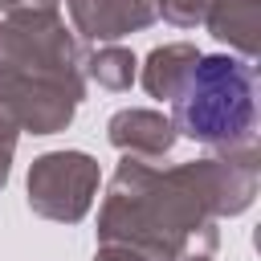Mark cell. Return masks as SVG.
<instances>
[{
  "label": "cell",
  "mask_w": 261,
  "mask_h": 261,
  "mask_svg": "<svg viewBox=\"0 0 261 261\" xmlns=\"http://www.w3.org/2000/svg\"><path fill=\"white\" fill-rule=\"evenodd\" d=\"M98 245H126L147 261H184L192 249L216 253L220 232L208 155L179 167L122 155L98 208Z\"/></svg>",
  "instance_id": "6da1fadb"
},
{
  "label": "cell",
  "mask_w": 261,
  "mask_h": 261,
  "mask_svg": "<svg viewBox=\"0 0 261 261\" xmlns=\"http://www.w3.org/2000/svg\"><path fill=\"white\" fill-rule=\"evenodd\" d=\"M86 49L57 8L0 16V106L29 135H57L86 98Z\"/></svg>",
  "instance_id": "7a4b0ae2"
},
{
  "label": "cell",
  "mask_w": 261,
  "mask_h": 261,
  "mask_svg": "<svg viewBox=\"0 0 261 261\" xmlns=\"http://www.w3.org/2000/svg\"><path fill=\"white\" fill-rule=\"evenodd\" d=\"M175 135L208 147L237 151L257 143V69L237 53H200L192 73L171 98Z\"/></svg>",
  "instance_id": "3957f363"
},
{
  "label": "cell",
  "mask_w": 261,
  "mask_h": 261,
  "mask_svg": "<svg viewBox=\"0 0 261 261\" xmlns=\"http://www.w3.org/2000/svg\"><path fill=\"white\" fill-rule=\"evenodd\" d=\"M29 208L53 224H77L102 188L98 159L86 151H45L29 167Z\"/></svg>",
  "instance_id": "277c9868"
},
{
  "label": "cell",
  "mask_w": 261,
  "mask_h": 261,
  "mask_svg": "<svg viewBox=\"0 0 261 261\" xmlns=\"http://www.w3.org/2000/svg\"><path fill=\"white\" fill-rule=\"evenodd\" d=\"M73 33L90 45H118L130 33H143L159 20L155 0H65Z\"/></svg>",
  "instance_id": "5b68a950"
},
{
  "label": "cell",
  "mask_w": 261,
  "mask_h": 261,
  "mask_svg": "<svg viewBox=\"0 0 261 261\" xmlns=\"http://www.w3.org/2000/svg\"><path fill=\"white\" fill-rule=\"evenodd\" d=\"M106 139L114 151L130 155V159H147V163H159L163 155H171L175 147V126L167 114L159 110H147V106H126L118 114H110L106 122Z\"/></svg>",
  "instance_id": "8992f818"
},
{
  "label": "cell",
  "mask_w": 261,
  "mask_h": 261,
  "mask_svg": "<svg viewBox=\"0 0 261 261\" xmlns=\"http://www.w3.org/2000/svg\"><path fill=\"white\" fill-rule=\"evenodd\" d=\"M204 29L237 57L253 61L261 53V0H208Z\"/></svg>",
  "instance_id": "52a82bcc"
},
{
  "label": "cell",
  "mask_w": 261,
  "mask_h": 261,
  "mask_svg": "<svg viewBox=\"0 0 261 261\" xmlns=\"http://www.w3.org/2000/svg\"><path fill=\"white\" fill-rule=\"evenodd\" d=\"M196 57H200V49H196L192 41L155 45V49L147 53L143 69H139V82H143V90H147L151 98H163V102H171V98H175V90L184 86V77L192 73Z\"/></svg>",
  "instance_id": "ba28073f"
},
{
  "label": "cell",
  "mask_w": 261,
  "mask_h": 261,
  "mask_svg": "<svg viewBox=\"0 0 261 261\" xmlns=\"http://www.w3.org/2000/svg\"><path fill=\"white\" fill-rule=\"evenodd\" d=\"M82 73H86V82H94L98 90L122 94V90L135 86V77H139V61H135V53L122 49V45H98L94 53H86Z\"/></svg>",
  "instance_id": "9c48e42d"
},
{
  "label": "cell",
  "mask_w": 261,
  "mask_h": 261,
  "mask_svg": "<svg viewBox=\"0 0 261 261\" xmlns=\"http://www.w3.org/2000/svg\"><path fill=\"white\" fill-rule=\"evenodd\" d=\"M159 4V16L175 29H196L204 24V12H208V0H155Z\"/></svg>",
  "instance_id": "30bf717a"
},
{
  "label": "cell",
  "mask_w": 261,
  "mask_h": 261,
  "mask_svg": "<svg viewBox=\"0 0 261 261\" xmlns=\"http://www.w3.org/2000/svg\"><path fill=\"white\" fill-rule=\"evenodd\" d=\"M16 139H20V126H16V118L0 106V192H4V184H8V175H12V155H16Z\"/></svg>",
  "instance_id": "8fae6325"
},
{
  "label": "cell",
  "mask_w": 261,
  "mask_h": 261,
  "mask_svg": "<svg viewBox=\"0 0 261 261\" xmlns=\"http://www.w3.org/2000/svg\"><path fill=\"white\" fill-rule=\"evenodd\" d=\"M94 261H147V257L135 253V249H126V245H98Z\"/></svg>",
  "instance_id": "7c38bea8"
},
{
  "label": "cell",
  "mask_w": 261,
  "mask_h": 261,
  "mask_svg": "<svg viewBox=\"0 0 261 261\" xmlns=\"http://www.w3.org/2000/svg\"><path fill=\"white\" fill-rule=\"evenodd\" d=\"M61 0H0V12H16V8H57Z\"/></svg>",
  "instance_id": "4fadbf2b"
},
{
  "label": "cell",
  "mask_w": 261,
  "mask_h": 261,
  "mask_svg": "<svg viewBox=\"0 0 261 261\" xmlns=\"http://www.w3.org/2000/svg\"><path fill=\"white\" fill-rule=\"evenodd\" d=\"M184 261H216V257L204 253V249H192V253H184Z\"/></svg>",
  "instance_id": "5bb4252c"
}]
</instances>
